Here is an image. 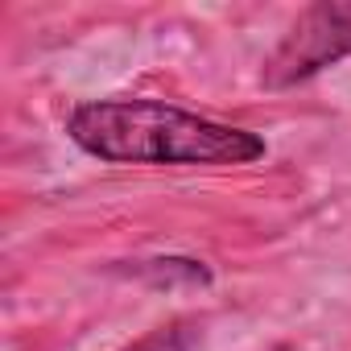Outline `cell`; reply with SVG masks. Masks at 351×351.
Returning a JSON list of instances; mask_svg holds the SVG:
<instances>
[{
  "instance_id": "obj_1",
  "label": "cell",
  "mask_w": 351,
  "mask_h": 351,
  "mask_svg": "<svg viewBox=\"0 0 351 351\" xmlns=\"http://www.w3.org/2000/svg\"><path fill=\"white\" fill-rule=\"evenodd\" d=\"M66 136L120 165H248L265 141L248 128L207 120L161 99H91L66 116Z\"/></svg>"
},
{
  "instance_id": "obj_2",
  "label": "cell",
  "mask_w": 351,
  "mask_h": 351,
  "mask_svg": "<svg viewBox=\"0 0 351 351\" xmlns=\"http://www.w3.org/2000/svg\"><path fill=\"white\" fill-rule=\"evenodd\" d=\"M347 54H351V0H318V5L298 13L289 34L265 58L261 83L281 91L314 79L318 71L335 66Z\"/></svg>"
},
{
  "instance_id": "obj_3",
  "label": "cell",
  "mask_w": 351,
  "mask_h": 351,
  "mask_svg": "<svg viewBox=\"0 0 351 351\" xmlns=\"http://www.w3.org/2000/svg\"><path fill=\"white\" fill-rule=\"evenodd\" d=\"M199 343H203V326L195 318H173V322L149 330L145 339H136L124 351H195Z\"/></svg>"
}]
</instances>
